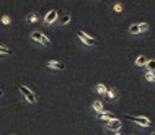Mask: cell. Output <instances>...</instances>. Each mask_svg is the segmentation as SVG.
Returning a JSON list of instances; mask_svg holds the SVG:
<instances>
[{"mask_svg": "<svg viewBox=\"0 0 155 135\" xmlns=\"http://www.w3.org/2000/svg\"><path fill=\"white\" fill-rule=\"evenodd\" d=\"M30 37H31V41H35V43H38V44H43L44 47H49V46H51V39H49V37L44 34V33L38 31V29L31 33Z\"/></svg>", "mask_w": 155, "mask_h": 135, "instance_id": "6da1fadb", "label": "cell"}, {"mask_svg": "<svg viewBox=\"0 0 155 135\" xmlns=\"http://www.w3.org/2000/svg\"><path fill=\"white\" fill-rule=\"evenodd\" d=\"M18 90H20V93H21V96H23V98L26 99L30 104H36V103H38V96H36L35 93H33V91H31L28 86H25V85H20V88H18Z\"/></svg>", "mask_w": 155, "mask_h": 135, "instance_id": "7a4b0ae2", "label": "cell"}, {"mask_svg": "<svg viewBox=\"0 0 155 135\" xmlns=\"http://www.w3.org/2000/svg\"><path fill=\"white\" fill-rule=\"evenodd\" d=\"M77 37L80 39V43L83 44V46H96V39L95 37H91L90 34H87L85 31H77Z\"/></svg>", "mask_w": 155, "mask_h": 135, "instance_id": "3957f363", "label": "cell"}, {"mask_svg": "<svg viewBox=\"0 0 155 135\" xmlns=\"http://www.w3.org/2000/svg\"><path fill=\"white\" fill-rule=\"evenodd\" d=\"M126 119L136 122L137 125H140V127H149L150 125V121L147 119V117H142V116H129V114H126Z\"/></svg>", "mask_w": 155, "mask_h": 135, "instance_id": "277c9868", "label": "cell"}, {"mask_svg": "<svg viewBox=\"0 0 155 135\" xmlns=\"http://www.w3.org/2000/svg\"><path fill=\"white\" fill-rule=\"evenodd\" d=\"M121 127H123V122H121L119 119H111V121H108L106 122V125H104V129L106 130H111V132H119Z\"/></svg>", "mask_w": 155, "mask_h": 135, "instance_id": "5b68a950", "label": "cell"}, {"mask_svg": "<svg viewBox=\"0 0 155 135\" xmlns=\"http://www.w3.org/2000/svg\"><path fill=\"white\" fill-rule=\"evenodd\" d=\"M57 18H59V13H57V10L48 11V15L44 16V24L51 26V24H54V21H57Z\"/></svg>", "mask_w": 155, "mask_h": 135, "instance_id": "8992f818", "label": "cell"}, {"mask_svg": "<svg viewBox=\"0 0 155 135\" xmlns=\"http://www.w3.org/2000/svg\"><path fill=\"white\" fill-rule=\"evenodd\" d=\"M46 67L48 69H51V70H64L65 69V64L64 62H61V60H49V62H46Z\"/></svg>", "mask_w": 155, "mask_h": 135, "instance_id": "52a82bcc", "label": "cell"}, {"mask_svg": "<svg viewBox=\"0 0 155 135\" xmlns=\"http://www.w3.org/2000/svg\"><path fill=\"white\" fill-rule=\"evenodd\" d=\"M104 96H106L108 101H116V99H118V96H119V93H118L116 88H110V90H106Z\"/></svg>", "mask_w": 155, "mask_h": 135, "instance_id": "ba28073f", "label": "cell"}, {"mask_svg": "<svg viewBox=\"0 0 155 135\" xmlns=\"http://www.w3.org/2000/svg\"><path fill=\"white\" fill-rule=\"evenodd\" d=\"M98 121H104V122H108V121H111V119H114V116L110 112V111H101V112H98Z\"/></svg>", "mask_w": 155, "mask_h": 135, "instance_id": "9c48e42d", "label": "cell"}, {"mask_svg": "<svg viewBox=\"0 0 155 135\" xmlns=\"http://www.w3.org/2000/svg\"><path fill=\"white\" fill-rule=\"evenodd\" d=\"M147 60H149V59L145 57V56H139V57L136 59V62H134V64H136V67H145Z\"/></svg>", "mask_w": 155, "mask_h": 135, "instance_id": "30bf717a", "label": "cell"}, {"mask_svg": "<svg viewBox=\"0 0 155 135\" xmlns=\"http://www.w3.org/2000/svg\"><path fill=\"white\" fill-rule=\"evenodd\" d=\"M57 21H59L62 26H65V24H69L70 23V13H64L61 16V18H57Z\"/></svg>", "mask_w": 155, "mask_h": 135, "instance_id": "8fae6325", "label": "cell"}, {"mask_svg": "<svg viewBox=\"0 0 155 135\" xmlns=\"http://www.w3.org/2000/svg\"><path fill=\"white\" fill-rule=\"evenodd\" d=\"M26 21L28 23H36V21H39V15L36 13V11H33V13H30L26 16Z\"/></svg>", "mask_w": 155, "mask_h": 135, "instance_id": "7c38bea8", "label": "cell"}, {"mask_svg": "<svg viewBox=\"0 0 155 135\" xmlns=\"http://www.w3.org/2000/svg\"><path fill=\"white\" fill-rule=\"evenodd\" d=\"M145 69H147L149 72H153L155 73V59H149L147 64H145Z\"/></svg>", "mask_w": 155, "mask_h": 135, "instance_id": "4fadbf2b", "label": "cell"}, {"mask_svg": "<svg viewBox=\"0 0 155 135\" xmlns=\"http://www.w3.org/2000/svg\"><path fill=\"white\" fill-rule=\"evenodd\" d=\"M93 111H96V112H101V111H104V109H103V103H101V101H93Z\"/></svg>", "mask_w": 155, "mask_h": 135, "instance_id": "5bb4252c", "label": "cell"}, {"mask_svg": "<svg viewBox=\"0 0 155 135\" xmlns=\"http://www.w3.org/2000/svg\"><path fill=\"white\" fill-rule=\"evenodd\" d=\"M106 90H108V88L104 86L103 83H98V85H96V93H98V95H104Z\"/></svg>", "mask_w": 155, "mask_h": 135, "instance_id": "9a60e30c", "label": "cell"}, {"mask_svg": "<svg viewBox=\"0 0 155 135\" xmlns=\"http://www.w3.org/2000/svg\"><path fill=\"white\" fill-rule=\"evenodd\" d=\"M0 56H12V49L5 47V46H0Z\"/></svg>", "mask_w": 155, "mask_h": 135, "instance_id": "2e32d148", "label": "cell"}, {"mask_svg": "<svg viewBox=\"0 0 155 135\" xmlns=\"http://www.w3.org/2000/svg\"><path fill=\"white\" fill-rule=\"evenodd\" d=\"M144 78L147 80V82H155V73L153 72H145V75H144Z\"/></svg>", "mask_w": 155, "mask_h": 135, "instance_id": "e0dca14e", "label": "cell"}, {"mask_svg": "<svg viewBox=\"0 0 155 135\" xmlns=\"http://www.w3.org/2000/svg\"><path fill=\"white\" fill-rule=\"evenodd\" d=\"M129 33H131V34H139V24H131V26H129Z\"/></svg>", "mask_w": 155, "mask_h": 135, "instance_id": "ac0fdd59", "label": "cell"}, {"mask_svg": "<svg viewBox=\"0 0 155 135\" xmlns=\"http://www.w3.org/2000/svg\"><path fill=\"white\" fill-rule=\"evenodd\" d=\"M139 31H140V33L149 31V24H147V23H139Z\"/></svg>", "mask_w": 155, "mask_h": 135, "instance_id": "d6986e66", "label": "cell"}, {"mask_svg": "<svg viewBox=\"0 0 155 135\" xmlns=\"http://www.w3.org/2000/svg\"><path fill=\"white\" fill-rule=\"evenodd\" d=\"M2 23H3V24H10V16H8V15H3V16H2Z\"/></svg>", "mask_w": 155, "mask_h": 135, "instance_id": "ffe728a7", "label": "cell"}, {"mask_svg": "<svg viewBox=\"0 0 155 135\" xmlns=\"http://www.w3.org/2000/svg\"><path fill=\"white\" fill-rule=\"evenodd\" d=\"M114 11H123V5L121 3H114Z\"/></svg>", "mask_w": 155, "mask_h": 135, "instance_id": "44dd1931", "label": "cell"}, {"mask_svg": "<svg viewBox=\"0 0 155 135\" xmlns=\"http://www.w3.org/2000/svg\"><path fill=\"white\" fill-rule=\"evenodd\" d=\"M114 135H121V133H119V132H116V133H114Z\"/></svg>", "mask_w": 155, "mask_h": 135, "instance_id": "7402d4cb", "label": "cell"}, {"mask_svg": "<svg viewBox=\"0 0 155 135\" xmlns=\"http://www.w3.org/2000/svg\"><path fill=\"white\" fill-rule=\"evenodd\" d=\"M150 135H155V132H152V133H150Z\"/></svg>", "mask_w": 155, "mask_h": 135, "instance_id": "603a6c76", "label": "cell"}, {"mask_svg": "<svg viewBox=\"0 0 155 135\" xmlns=\"http://www.w3.org/2000/svg\"><path fill=\"white\" fill-rule=\"evenodd\" d=\"M0 96H2V90H0Z\"/></svg>", "mask_w": 155, "mask_h": 135, "instance_id": "cb8c5ba5", "label": "cell"}, {"mask_svg": "<svg viewBox=\"0 0 155 135\" xmlns=\"http://www.w3.org/2000/svg\"><path fill=\"white\" fill-rule=\"evenodd\" d=\"M93 2H100V0H93Z\"/></svg>", "mask_w": 155, "mask_h": 135, "instance_id": "d4e9b609", "label": "cell"}]
</instances>
